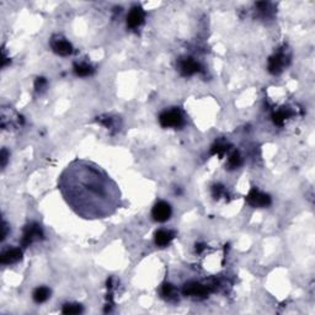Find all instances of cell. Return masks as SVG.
<instances>
[{"label":"cell","mask_w":315,"mask_h":315,"mask_svg":"<svg viewBox=\"0 0 315 315\" xmlns=\"http://www.w3.org/2000/svg\"><path fill=\"white\" fill-rule=\"evenodd\" d=\"M58 189L68 206L85 219L106 218L121 203L117 184L101 166L76 159L64 169Z\"/></svg>","instance_id":"1"},{"label":"cell","mask_w":315,"mask_h":315,"mask_svg":"<svg viewBox=\"0 0 315 315\" xmlns=\"http://www.w3.org/2000/svg\"><path fill=\"white\" fill-rule=\"evenodd\" d=\"M159 122L162 128H181L185 125V118L181 110L174 107L160 113Z\"/></svg>","instance_id":"2"},{"label":"cell","mask_w":315,"mask_h":315,"mask_svg":"<svg viewBox=\"0 0 315 315\" xmlns=\"http://www.w3.org/2000/svg\"><path fill=\"white\" fill-rule=\"evenodd\" d=\"M44 236L43 230H42L41 225L36 221H31V223L27 224L24 229V234H22L21 239V245L24 248H27L31 244H33L34 241L42 240Z\"/></svg>","instance_id":"3"},{"label":"cell","mask_w":315,"mask_h":315,"mask_svg":"<svg viewBox=\"0 0 315 315\" xmlns=\"http://www.w3.org/2000/svg\"><path fill=\"white\" fill-rule=\"evenodd\" d=\"M49 44H51L52 51L56 54H58V56L66 57L73 53V46H71V43L65 37L62 36V34H53L51 37Z\"/></svg>","instance_id":"4"},{"label":"cell","mask_w":315,"mask_h":315,"mask_svg":"<svg viewBox=\"0 0 315 315\" xmlns=\"http://www.w3.org/2000/svg\"><path fill=\"white\" fill-rule=\"evenodd\" d=\"M246 202L253 208H265V207L270 206L272 201H271L270 194L263 193L260 189L253 187L246 196Z\"/></svg>","instance_id":"5"},{"label":"cell","mask_w":315,"mask_h":315,"mask_svg":"<svg viewBox=\"0 0 315 315\" xmlns=\"http://www.w3.org/2000/svg\"><path fill=\"white\" fill-rule=\"evenodd\" d=\"M209 293L208 285H204L202 283L191 281L187 282L182 288V294L186 297H196V298H206Z\"/></svg>","instance_id":"6"},{"label":"cell","mask_w":315,"mask_h":315,"mask_svg":"<svg viewBox=\"0 0 315 315\" xmlns=\"http://www.w3.org/2000/svg\"><path fill=\"white\" fill-rule=\"evenodd\" d=\"M172 214L171 206L166 201H158L152 209V217L155 221L164 223L169 220Z\"/></svg>","instance_id":"7"},{"label":"cell","mask_w":315,"mask_h":315,"mask_svg":"<svg viewBox=\"0 0 315 315\" xmlns=\"http://www.w3.org/2000/svg\"><path fill=\"white\" fill-rule=\"evenodd\" d=\"M145 21V11L139 5H134L127 15V26L130 30L139 29Z\"/></svg>","instance_id":"8"},{"label":"cell","mask_w":315,"mask_h":315,"mask_svg":"<svg viewBox=\"0 0 315 315\" xmlns=\"http://www.w3.org/2000/svg\"><path fill=\"white\" fill-rule=\"evenodd\" d=\"M285 64H287V57L283 52H278L268 59V71L273 75H277V74L282 73Z\"/></svg>","instance_id":"9"},{"label":"cell","mask_w":315,"mask_h":315,"mask_svg":"<svg viewBox=\"0 0 315 315\" xmlns=\"http://www.w3.org/2000/svg\"><path fill=\"white\" fill-rule=\"evenodd\" d=\"M180 71L184 76H191L193 74L199 73L201 71V64L196 61V59L191 58V57H187L180 61Z\"/></svg>","instance_id":"10"},{"label":"cell","mask_w":315,"mask_h":315,"mask_svg":"<svg viewBox=\"0 0 315 315\" xmlns=\"http://www.w3.org/2000/svg\"><path fill=\"white\" fill-rule=\"evenodd\" d=\"M175 238V231L169 229H158L154 233V241L159 248H166Z\"/></svg>","instance_id":"11"},{"label":"cell","mask_w":315,"mask_h":315,"mask_svg":"<svg viewBox=\"0 0 315 315\" xmlns=\"http://www.w3.org/2000/svg\"><path fill=\"white\" fill-rule=\"evenodd\" d=\"M21 258H22L21 249L11 248L2 251L1 256H0V262H1L2 265H12V263H16L19 262V261H21Z\"/></svg>","instance_id":"12"},{"label":"cell","mask_w":315,"mask_h":315,"mask_svg":"<svg viewBox=\"0 0 315 315\" xmlns=\"http://www.w3.org/2000/svg\"><path fill=\"white\" fill-rule=\"evenodd\" d=\"M95 69L93 65H90L89 63H75L74 64V73L75 75L81 76V78H85V76L93 75Z\"/></svg>","instance_id":"13"},{"label":"cell","mask_w":315,"mask_h":315,"mask_svg":"<svg viewBox=\"0 0 315 315\" xmlns=\"http://www.w3.org/2000/svg\"><path fill=\"white\" fill-rule=\"evenodd\" d=\"M49 297H51V289L48 287H37L32 293V298L37 304L44 303Z\"/></svg>","instance_id":"14"},{"label":"cell","mask_w":315,"mask_h":315,"mask_svg":"<svg viewBox=\"0 0 315 315\" xmlns=\"http://www.w3.org/2000/svg\"><path fill=\"white\" fill-rule=\"evenodd\" d=\"M83 307L80 304H76V303H68V304H64L62 308V313L66 315H73V314H80L83 313Z\"/></svg>","instance_id":"15"},{"label":"cell","mask_w":315,"mask_h":315,"mask_svg":"<svg viewBox=\"0 0 315 315\" xmlns=\"http://www.w3.org/2000/svg\"><path fill=\"white\" fill-rule=\"evenodd\" d=\"M161 293L166 299H175L177 295V290L174 284L171 283H164L161 288Z\"/></svg>","instance_id":"16"},{"label":"cell","mask_w":315,"mask_h":315,"mask_svg":"<svg viewBox=\"0 0 315 315\" xmlns=\"http://www.w3.org/2000/svg\"><path fill=\"white\" fill-rule=\"evenodd\" d=\"M289 116H290V113L288 112L287 110L276 111V112L272 115L273 122H275V125H277V126H282L283 123H284V121L287 120Z\"/></svg>","instance_id":"17"},{"label":"cell","mask_w":315,"mask_h":315,"mask_svg":"<svg viewBox=\"0 0 315 315\" xmlns=\"http://www.w3.org/2000/svg\"><path fill=\"white\" fill-rule=\"evenodd\" d=\"M241 165V157L239 154V152L234 150L230 155H229V159H228V167L229 169H238L239 166Z\"/></svg>","instance_id":"18"},{"label":"cell","mask_w":315,"mask_h":315,"mask_svg":"<svg viewBox=\"0 0 315 315\" xmlns=\"http://www.w3.org/2000/svg\"><path fill=\"white\" fill-rule=\"evenodd\" d=\"M228 144L223 142H216V144L212 147V155H219V157H223L226 152H228Z\"/></svg>","instance_id":"19"},{"label":"cell","mask_w":315,"mask_h":315,"mask_svg":"<svg viewBox=\"0 0 315 315\" xmlns=\"http://www.w3.org/2000/svg\"><path fill=\"white\" fill-rule=\"evenodd\" d=\"M224 193H225V189H224V186H221V185H214V186L212 187V196L216 199L220 198Z\"/></svg>","instance_id":"20"},{"label":"cell","mask_w":315,"mask_h":315,"mask_svg":"<svg viewBox=\"0 0 315 315\" xmlns=\"http://www.w3.org/2000/svg\"><path fill=\"white\" fill-rule=\"evenodd\" d=\"M46 86H47V80L44 78H38L36 80V83H34V89H36V91L43 90V89H46Z\"/></svg>","instance_id":"21"},{"label":"cell","mask_w":315,"mask_h":315,"mask_svg":"<svg viewBox=\"0 0 315 315\" xmlns=\"http://www.w3.org/2000/svg\"><path fill=\"white\" fill-rule=\"evenodd\" d=\"M7 158H9V153H7V150L5 149V148H2L1 155H0V160H1V167H2V169H4V167L6 166Z\"/></svg>","instance_id":"22"},{"label":"cell","mask_w":315,"mask_h":315,"mask_svg":"<svg viewBox=\"0 0 315 315\" xmlns=\"http://www.w3.org/2000/svg\"><path fill=\"white\" fill-rule=\"evenodd\" d=\"M2 231H1V241H4L6 239L7 234H9V226H7V223L5 220H2V226H1Z\"/></svg>","instance_id":"23"}]
</instances>
